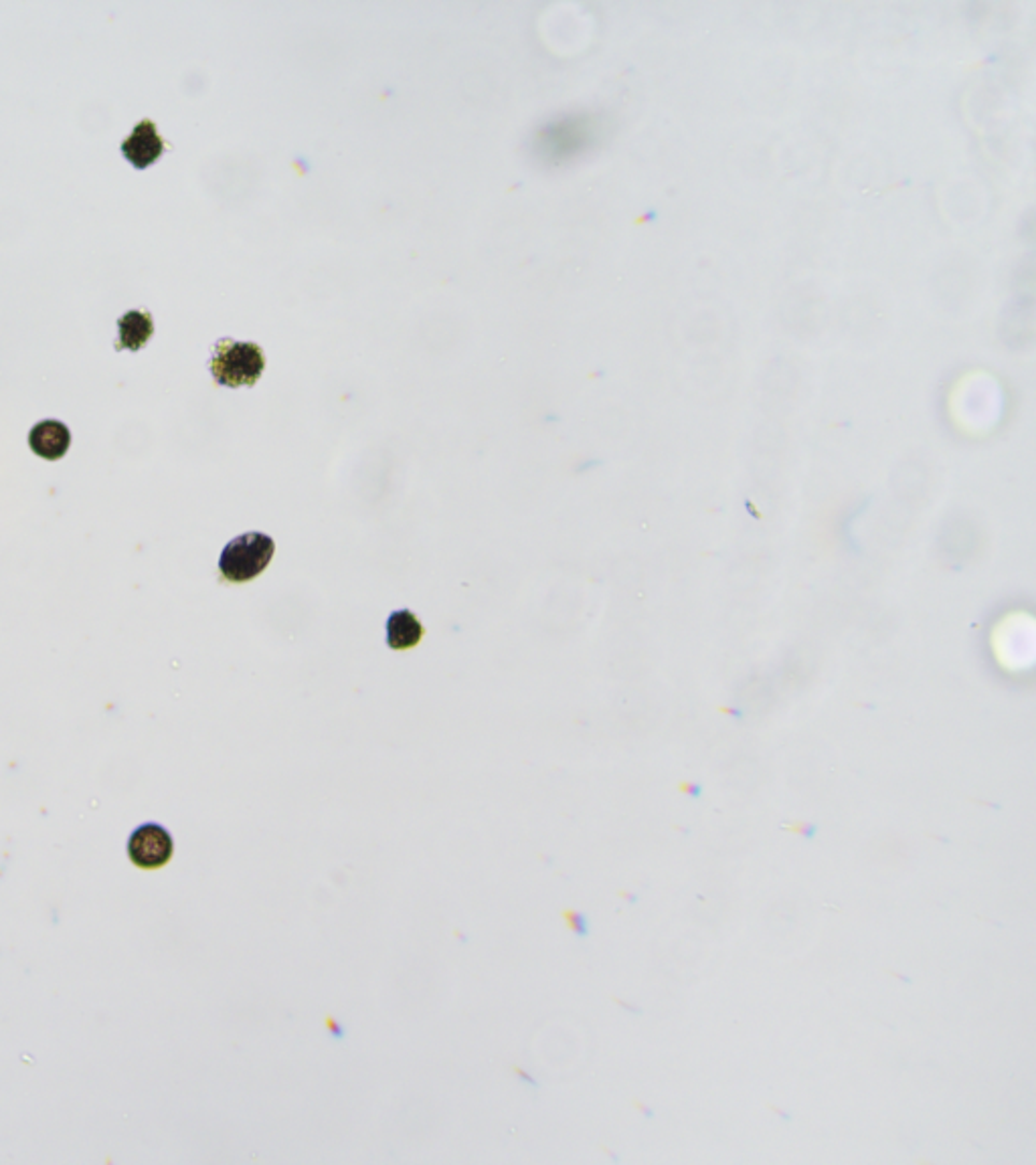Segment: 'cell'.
I'll list each match as a JSON object with an SVG mask.
<instances>
[{
    "mask_svg": "<svg viewBox=\"0 0 1036 1165\" xmlns=\"http://www.w3.org/2000/svg\"><path fill=\"white\" fill-rule=\"evenodd\" d=\"M71 444V432L68 425L57 419L39 421L29 433V446L31 450L45 460H59L64 458Z\"/></svg>",
    "mask_w": 1036,
    "mask_h": 1165,
    "instance_id": "5b68a950",
    "label": "cell"
},
{
    "mask_svg": "<svg viewBox=\"0 0 1036 1165\" xmlns=\"http://www.w3.org/2000/svg\"><path fill=\"white\" fill-rule=\"evenodd\" d=\"M154 333V320L144 310H128L117 320V349H142Z\"/></svg>",
    "mask_w": 1036,
    "mask_h": 1165,
    "instance_id": "8992f818",
    "label": "cell"
},
{
    "mask_svg": "<svg viewBox=\"0 0 1036 1165\" xmlns=\"http://www.w3.org/2000/svg\"><path fill=\"white\" fill-rule=\"evenodd\" d=\"M264 370H266L264 350L250 340L225 338L215 347L213 359H211L213 379L229 389L257 383Z\"/></svg>",
    "mask_w": 1036,
    "mask_h": 1165,
    "instance_id": "6da1fadb",
    "label": "cell"
},
{
    "mask_svg": "<svg viewBox=\"0 0 1036 1165\" xmlns=\"http://www.w3.org/2000/svg\"><path fill=\"white\" fill-rule=\"evenodd\" d=\"M174 854V840L167 828L158 824H144L128 840V856L132 865L142 870H158L170 862Z\"/></svg>",
    "mask_w": 1036,
    "mask_h": 1165,
    "instance_id": "3957f363",
    "label": "cell"
},
{
    "mask_svg": "<svg viewBox=\"0 0 1036 1165\" xmlns=\"http://www.w3.org/2000/svg\"><path fill=\"white\" fill-rule=\"evenodd\" d=\"M165 151V140L152 120H142L135 126L130 136L122 142L124 156L136 168L151 167L152 163Z\"/></svg>",
    "mask_w": 1036,
    "mask_h": 1165,
    "instance_id": "277c9868",
    "label": "cell"
},
{
    "mask_svg": "<svg viewBox=\"0 0 1036 1165\" xmlns=\"http://www.w3.org/2000/svg\"><path fill=\"white\" fill-rule=\"evenodd\" d=\"M423 637L419 617L407 609L393 612L387 621V644L393 649L416 648Z\"/></svg>",
    "mask_w": 1036,
    "mask_h": 1165,
    "instance_id": "52a82bcc",
    "label": "cell"
},
{
    "mask_svg": "<svg viewBox=\"0 0 1036 1165\" xmlns=\"http://www.w3.org/2000/svg\"><path fill=\"white\" fill-rule=\"evenodd\" d=\"M274 552L276 543L268 534H241L221 552L219 571L229 582H248L268 569Z\"/></svg>",
    "mask_w": 1036,
    "mask_h": 1165,
    "instance_id": "7a4b0ae2",
    "label": "cell"
}]
</instances>
